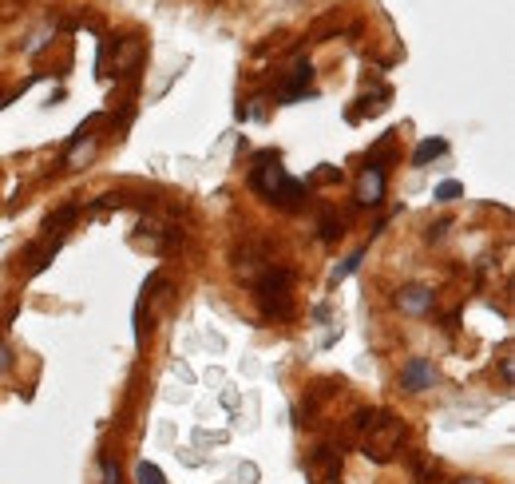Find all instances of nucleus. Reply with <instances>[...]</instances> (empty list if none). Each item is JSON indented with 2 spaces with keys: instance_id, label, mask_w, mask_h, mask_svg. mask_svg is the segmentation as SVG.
<instances>
[{
  "instance_id": "11",
  "label": "nucleus",
  "mask_w": 515,
  "mask_h": 484,
  "mask_svg": "<svg viewBox=\"0 0 515 484\" xmlns=\"http://www.w3.org/2000/svg\"><path fill=\"white\" fill-rule=\"evenodd\" d=\"M389 96H393L389 88H377L373 96H361V100H357L361 108H353V112H349V123H357V120H365V116H377V112H385V108H389Z\"/></svg>"
},
{
  "instance_id": "19",
  "label": "nucleus",
  "mask_w": 515,
  "mask_h": 484,
  "mask_svg": "<svg viewBox=\"0 0 515 484\" xmlns=\"http://www.w3.org/2000/svg\"><path fill=\"white\" fill-rule=\"evenodd\" d=\"M321 183H341V167H329V163H321V167L309 175L306 187H321Z\"/></svg>"
},
{
  "instance_id": "5",
  "label": "nucleus",
  "mask_w": 515,
  "mask_h": 484,
  "mask_svg": "<svg viewBox=\"0 0 515 484\" xmlns=\"http://www.w3.org/2000/svg\"><path fill=\"white\" fill-rule=\"evenodd\" d=\"M147 60V44L139 40V36H127V40H115V64H111V72L115 76H131V72H139V64Z\"/></svg>"
},
{
  "instance_id": "21",
  "label": "nucleus",
  "mask_w": 515,
  "mask_h": 484,
  "mask_svg": "<svg viewBox=\"0 0 515 484\" xmlns=\"http://www.w3.org/2000/svg\"><path fill=\"white\" fill-rule=\"evenodd\" d=\"M8 369H12V350L0 342V373H8Z\"/></svg>"
},
{
  "instance_id": "1",
  "label": "nucleus",
  "mask_w": 515,
  "mask_h": 484,
  "mask_svg": "<svg viewBox=\"0 0 515 484\" xmlns=\"http://www.w3.org/2000/svg\"><path fill=\"white\" fill-rule=\"evenodd\" d=\"M250 187H254L266 203H274V207H282V211H298L309 195L306 183L294 179V175L282 167V155H278V151H258V155H254Z\"/></svg>"
},
{
  "instance_id": "18",
  "label": "nucleus",
  "mask_w": 515,
  "mask_h": 484,
  "mask_svg": "<svg viewBox=\"0 0 515 484\" xmlns=\"http://www.w3.org/2000/svg\"><path fill=\"white\" fill-rule=\"evenodd\" d=\"M100 484H123V473H119V461L111 453L100 457Z\"/></svg>"
},
{
  "instance_id": "4",
  "label": "nucleus",
  "mask_w": 515,
  "mask_h": 484,
  "mask_svg": "<svg viewBox=\"0 0 515 484\" xmlns=\"http://www.w3.org/2000/svg\"><path fill=\"white\" fill-rule=\"evenodd\" d=\"M341 445H317L313 453H309L306 461V473L313 484H337L341 481Z\"/></svg>"
},
{
  "instance_id": "16",
  "label": "nucleus",
  "mask_w": 515,
  "mask_h": 484,
  "mask_svg": "<svg viewBox=\"0 0 515 484\" xmlns=\"http://www.w3.org/2000/svg\"><path fill=\"white\" fill-rule=\"evenodd\" d=\"M432 199H436V203H456V199H464V183H456V179H444V183L432 191Z\"/></svg>"
},
{
  "instance_id": "6",
  "label": "nucleus",
  "mask_w": 515,
  "mask_h": 484,
  "mask_svg": "<svg viewBox=\"0 0 515 484\" xmlns=\"http://www.w3.org/2000/svg\"><path fill=\"white\" fill-rule=\"evenodd\" d=\"M306 96H313V64H309V60H298V64L290 68L286 84H282V104H298V100H306Z\"/></svg>"
},
{
  "instance_id": "8",
  "label": "nucleus",
  "mask_w": 515,
  "mask_h": 484,
  "mask_svg": "<svg viewBox=\"0 0 515 484\" xmlns=\"http://www.w3.org/2000/svg\"><path fill=\"white\" fill-rule=\"evenodd\" d=\"M385 183H389V175H385V167H365L361 171V179H357V203L361 207H377L381 199H385Z\"/></svg>"
},
{
  "instance_id": "7",
  "label": "nucleus",
  "mask_w": 515,
  "mask_h": 484,
  "mask_svg": "<svg viewBox=\"0 0 515 484\" xmlns=\"http://www.w3.org/2000/svg\"><path fill=\"white\" fill-rule=\"evenodd\" d=\"M432 385H436V365L428 362V358H409L405 369H401V389L405 393H424Z\"/></svg>"
},
{
  "instance_id": "14",
  "label": "nucleus",
  "mask_w": 515,
  "mask_h": 484,
  "mask_svg": "<svg viewBox=\"0 0 515 484\" xmlns=\"http://www.w3.org/2000/svg\"><path fill=\"white\" fill-rule=\"evenodd\" d=\"M317 235L321 242H337L345 235V219L337 215V211H321V219H317Z\"/></svg>"
},
{
  "instance_id": "15",
  "label": "nucleus",
  "mask_w": 515,
  "mask_h": 484,
  "mask_svg": "<svg viewBox=\"0 0 515 484\" xmlns=\"http://www.w3.org/2000/svg\"><path fill=\"white\" fill-rule=\"evenodd\" d=\"M361 262H365V250H353V254L333 270V278H329V282H333V286H341L349 274H357V270H361Z\"/></svg>"
},
{
  "instance_id": "20",
  "label": "nucleus",
  "mask_w": 515,
  "mask_h": 484,
  "mask_svg": "<svg viewBox=\"0 0 515 484\" xmlns=\"http://www.w3.org/2000/svg\"><path fill=\"white\" fill-rule=\"evenodd\" d=\"M119 207H127V195H115V191H111V195H100L88 211H92V215H100V211H119Z\"/></svg>"
},
{
  "instance_id": "9",
  "label": "nucleus",
  "mask_w": 515,
  "mask_h": 484,
  "mask_svg": "<svg viewBox=\"0 0 515 484\" xmlns=\"http://www.w3.org/2000/svg\"><path fill=\"white\" fill-rule=\"evenodd\" d=\"M397 306H401V314H409V318H424V314H432L436 294H432L428 286H401V290H397Z\"/></svg>"
},
{
  "instance_id": "2",
  "label": "nucleus",
  "mask_w": 515,
  "mask_h": 484,
  "mask_svg": "<svg viewBox=\"0 0 515 484\" xmlns=\"http://www.w3.org/2000/svg\"><path fill=\"white\" fill-rule=\"evenodd\" d=\"M405 437H409L405 421L393 417V413H385V409H377V417L365 425V433L357 437V445H361V453H365L373 465H389V461L401 453Z\"/></svg>"
},
{
  "instance_id": "13",
  "label": "nucleus",
  "mask_w": 515,
  "mask_h": 484,
  "mask_svg": "<svg viewBox=\"0 0 515 484\" xmlns=\"http://www.w3.org/2000/svg\"><path fill=\"white\" fill-rule=\"evenodd\" d=\"M80 211H84V207H80V203H64V207H60V211H52V215H48V223H44V231H48V235H52V231H56V239H60V235H64V227H68V223H76V219H80Z\"/></svg>"
},
{
  "instance_id": "10",
  "label": "nucleus",
  "mask_w": 515,
  "mask_h": 484,
  "mask_svg": "<svg viewBox=\"0 0 515 484\" xmlns=\"http://www.w3.org/2000/svg\"><path fill=\"white\" fill-rule=\"evenodd\" d=\"M60 242H64V239H52V235H48V239L40 242V246H32V250L24 254V262H28L24 270H28V274H40V270H44V266H48V262L56 258V250H60Z\"/></svg>"
},
{
  "instance_id": "22",
  "label": "nucleus",
  "mask_w": 515,
  "mask_h": 484,
  "mask_svg": "<svg viewBox=\"0 0 515 484\" xmlns=\"http://www.w3.org/2000/svg\"><path fill=\"white\" fill-rule=\"evenodd\" d=\"M452 484H488V481H480V477H460V481H452Z\"/></svg>"
},
{
  "instance_id": "12",
  "label": "nucleus",
  "mask_w": 515,
  "mask_h": 484,
  "mask_svg": "<svg viewBox=\"0 0 515 484\" xmlns=\"http://www.w3.org/2000/svg\"><path fill=\"white\" fill-rule=\"evenodd\" d=\"M440 155H448V139H440V135L420 139V143H416V151H412V167H428V163H432V159H440Z\"/></svg>"
},
{
  "instance_id": "3",
  "label": "nucleus",
  "mask_w": 515,
  "mask_h": 484,
  "mask_svg": "<svg viewBox=\"0 0 515 484\" xmlns=\"http://www.w3.org/2000/svg\"><path fill=\"white\" fill-rule=\"evenodd\" d=\"M254 302L266 318L286 322L294 314V270L286 266H266L262 278L254 282Z\"/></svg>"
},
{
  "instance_id": "17",
  "label": "nucleus",
  "mask_w": 515,
  "mask_h": 484,
  "mask_svg": "<svg viewBox=\"0 0 515 484\" xmlns=\"http://www.w3.org/2000/svg\"><path fill=\"white\" fill-rule=\"evenodd\" d=\"M135 484H167V477H163V469H159V465L139 461V465H135Z\"/></svg>"
}]
</instances>
